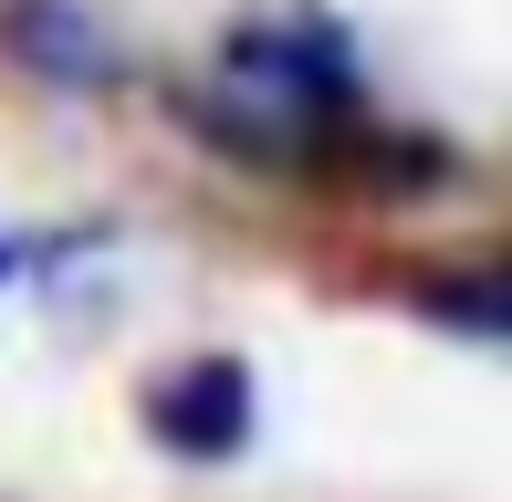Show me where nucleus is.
<instances>
[{
    "instance_id": "1",
    "label": "nucleus",
    "mask_w": 512,
    "mask_h": 502,
    "mask_svg": "<svg viewBox=\"0 0 512 502\" xmlns=\"http://www.w3.org/2000/svg\"><path fill=\"white\" fill-rule=\"evenodd\" d=\"M241 419H251L241 367H189L168 398H157V429H168L189 461H220V450H241Z\"/></svg>"
}]
</instances>
